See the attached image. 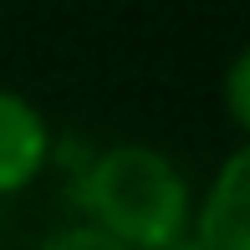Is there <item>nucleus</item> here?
Instances as JSON below:
<instances>
[{
    "instance_id": "nucleus-1",
    "label": "nucleus",
    "mask_w": 250,
    "mask_h": 250,
    "mask_svg": "<svg viewBox=\"0 0 250 250\" xmlns=\"http://www.w3.org/2000/svg\"><path fill=\"white\" fill-rule=\"evenodd\" d=\"M87 225L123 250H174L189 240L194 189L174 153L153 143H112L82 174Z\"/></svg>"
},
{
    "instance_id": "nucleus-2",
    "label": "nucleus",
    "mask_w": 250,
    "mask_h": 250,
    "mask_svg": "<svg viewBox=\"0 0 250 250\" xmlns=\"http://www.w3.org/2000/svg\"><path fill=\"white\" fill-rule=\"evenodd\" d=\"M189 240L199 250H250V148L235 143L209 174L189 214Z\"/></svg>"
},
{
    "instance_id": "nucleus-3",
    "label": "nucleus",
    "mask_w": 250,
    "mask_h": 250,
    "mask_svg": "<svg viewBox=\"0 0 250 250\" xmlns=\"http://www.w3.org/2000/svg\"><path fill=\"white\" fill-rule=\"evenodd\" d=\"M51 158V123L26 92L0 87V194L36 184Z\"/></svg>"
},
{
    "instance_id": "nucleus-4",
    "label": "nucleus",
    "mask_w": 250,
    "mask_h": 250,
    "mask_svg": "<svg viewBox=\"0 0 250 250\" xmlns=\"http://www.w3.org/2000/svg\"><path fill=\"white\" fill-rule=\"evenodd\" d=\"M225 112H230L235 128H250V46H240L230 56V66H225Z\"/></svg>"
},
{
    "instance_id": "nucleus-5",
    "label": "nucleus",
    "mask_w": 250,
    "mask_h": 250,
    "mask_svg": "<svg viewBox=\"0 0 250 250\" xmlns=\"http://www.w3.org/2000/svg\"><path fill=\"white\" fill-rule=\"evenodd\" d=\"M36 250H123L112 235H102L97 225L77 220V225H62V230H51L46 240H36Z\"/></svg>"
}]
</instances>
